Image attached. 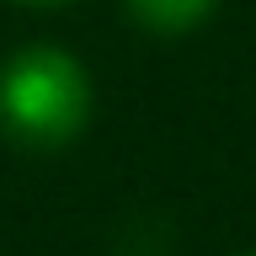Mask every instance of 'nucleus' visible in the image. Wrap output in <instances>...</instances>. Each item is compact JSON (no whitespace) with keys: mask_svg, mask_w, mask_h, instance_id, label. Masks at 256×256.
<instances>
[{"mask_svg":"<svg viewBox=\"0 0 256 256\" xmlns=\"http://www.w3.org/2000/svg\"><path fill=\"white\" fill-rule=\"evenodd\" d=\"M91 123V75L64 48H22L0 70V128L16 144L59 150Z\"/></svg>","mask_w":256,"mask_h":256,"instance_id":"f257e3e1","label":"nucleus"},{"mask_svg":"<svg viewBox=\"0 0 256 256\" xmlns=\"http://www.w3.org/2000/svg\"><path fill=\"white\" fill-rule=\"evenodd\" d=\"M128 16L144 22L150 32H187L198 27L208 11H214V0H123Z\"/></svg>","mask_w":256,"mask_h":256,"instance_id":"f03ea898","label":"nucleus"},{"mask_svg":"<svg viewBox=\"0 0 256 256\" xmlns=\"http://www.w3.org/2000/svg\"><path fill=\"white\" fill-rule=\"evenodd\" d=\"M22 6H59V0H22Z\"/></svg>","mask_w":256,"mask_h":256,"instance_id":"7ed1b4c3","label":"nucleus"},{"mask_svg":"<svg viewBox=\"0 0 256 256\" xmlns=\"http://www.w3.org/2000/svg\"><path fill=\"white\" fill-rule=\"evenodd\" d=\"M240 256H256V251H240Z\"/></svg>","mask_w":256,"mask_h":256,"instance_id":"20e7f679","label":"nucleus"}]
</instances>
